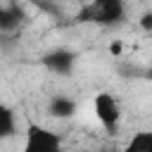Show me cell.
Listing matches in <instances>:
<instances>
[{
    "mask_svg": "<svg viewBox=\"0 0 152 152\" xmlns=\"http://www.w3.org/2000/svg\"><path fill=\"white\" fill-rule=\"evenodd\" d=\"M78 24L116 26L126 19V0H88L74 17Z\"/></svg>",
    "mask_w": 152,
    "mask_h": 152,
    "instance_id": "cell-1",
    "label": "cell"
},
{
    "mask_svg": "<svg viewBox=\"0 0 152 152\" xmlns=\"http://www.w3.org/2000/svg\"><path fill=\"white\" fill-rule=\"evenodd\" d=\"M21 152H62V135L36 121H26Z\"/></svg>",
    "mask_w": 152,
    "mask_h": 152,
    "instance_id": "cell-2",
    "label": "cell"
},
{
    "mask_svg": "<svg viewBox=\"0 0 152 152\" xmlns=\"http://www.w3.org/2000/svg\"><path fill=\"white\" fill-rule=\"evenodd\" d=\"M93 112H95V119L100 121V126L104 128V133H109V135L119 133V126H121V104H119V100L109 90H100L93 97Z\"/></svg>",
    "mask_w": 152,
    "mask_h": 152,
    "instance_id": "cell-3",
    "label": "cell"
},
{
    "mask_svg": "<svg viewBox=\"0 0 152 152\" xmlns=\"http://www.w3.org/2000/svg\"><path fill=\"white\" fill-rule=\"evenodd\" d=\"M40 62L48 71H52L57 76H69L76 66V52L69 48H55V50L45 52Z\"/></svg>",
    "mask_w": 152,
    "mask_h": 152,
    "instance_id": "cell-4",
    "label": "cell"
},
{
    "mask_svg": "<svg viewBox=\"0 0 152 152\" xmlns=\"http://www.w3.org/2000/svg\"><path fill=\"white\" fill-rule=\"evenodd\" d=\"M76 112H78V102L74 100V97H66V95H52L50 100H48V114L52 116V119H71V116H76Z\"/></svg>",
    "mask_w": 152,
    "mask_h": 152,
    "instance_id": "cell-5",
    "label": "cell"
},
{
    "mask_svg": "<svg viewBox=\"0 0 152 152\" xmlns=\"http://www.w3.org/2000/svg\"><path fill=\"white\" fill-rule=\"evenodd\" d=\"M21 17H24L21 10H19L14 2H10V5H0V31H2V33H10V31L19 28Z\"/></svg>",
    "mask_w": 152,
    "mask_h": 152,
    "instance_id": "cell-6",
    "label": "cell"
},
{
    "mask_svg": "<svg viewBox=\"0 0 152 152\" xmlns=\"http://www.w3.org/2000/svg\"><path fill=\"white\" fill-rule=\"evenodd\" d=\"M17 135V114L10 104L0 100V140H7Z\"/></svg>",
    "mask_w": 152,
    "mask_h": 152,
    "instance_id": "cell-7",
    "label": "cell"
},
{
    "mask_svg": "<svg viewBox=\"0 0 152 152\" xmlns=\"http://www.w3.org/2000/svg\"><path fill=\"white\" fill-rule=\"evenodd\" d=\"M121 152H152V133L150 131L133 133V138L124 145Z\"/></svg>",
    "mask_w": 152,
    "mask_h": 152,
    "instance_id": "cell-8",
    "label": "cell"
},
{
    "mask_svg": "<svg viewBox=\"0 0 152 152\" xmlns=\"http://www.w3.org/2000/svg\"><path fill=\"white\" fill-rule=\"evenodd\" d=\"M109 52H112V55H119V52H121V43H119V40H114V43L109 45Z\"/></svg>",
    "mask_w": 152,
    "mask_h": 152,
    "instance_id": "cell-9",
    "label": "cell"
},
{
    "mask_svg": "<svg viewBox=\"0 0 152 152\" xmlns=\"http://www.w3.org/2000/svg\"><path fill=\"white\" fill-rule=\"evenodd\" d=\"M150 19H152V14H150V12H145V14H142V21H140V24H142L147 31H150Z\"/></svg>",
    "mask_w": 152,
    "mask_h": 152,
    "instance_id": "cell-10",
    "label": "cell"
},
{
    "mask_svg": "<svg viewBox=\"0 0 152 152\" xmlns=\"http://www.w3.org/2000/svg\"><path fill=\"white\" fill-rule=\"evenodd\" d=\"M55 2H71V0H55Z\"/></svg>",
    "mask_w": 152,
    "mask_h": 152,
    "instance_id": "cell-11",
    "label": "cell"
}]
</instances>
